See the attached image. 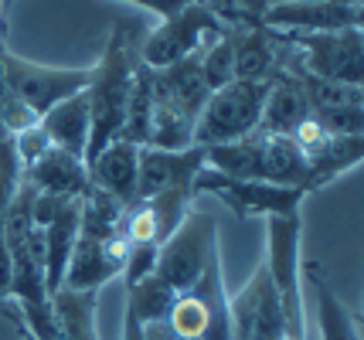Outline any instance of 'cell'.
I'll return each instance as SVG.
<instances>
[{
  "instance_id": "1",
  "label": "cell",
  "mask_w": 364,
  "mask_h": 340,
  "mask_svg": "<svg viewBox=\"0 0 364 340\" xmlns=\"http://www.w3.org/2000/svg\"><path fill=\"white\" fill-rule=\"evenodd\" d=\"M140 21H116L102 58L92 65V79L85 85L89 99V143H85V167L123 133L127 102L133 89V75L140 68Z\"/></svg>"
},
{
  "instance_id": "2",
  "label": "cell",
  "mask_w": 364,
  "mask_h": 340,
  "mask_svg": "<svg viewBox=\"0 0 364 340\" xmlns=\"http://www.w3.org/2000/svg\"><path fill=\"white\" fill-rule=\"evenodd\" d=\"M123 208L112 197L99 194L89 187L82 197V218H79V238L72 248V259L65 269L62 290L68 292H99L116 275H123L127 262V238H123Z\"/></svg>"
},
{
  "instance_id": "3",
  "label": "cell",
  "mask_w": 364,
  "mask_h": 340,
  "mask_svg": "<svg viewBox=\"0 0 364 340\" xmlns=\"http://www.w3.org/2000/svg\"><path fill=\"white\" fill-rule=\"evenodd\" d=\"M266 235H269V248H266V273L276 290L279 309H283V324L289 340H306V320H303V214L289 211V214H272L266 218Z\"/></svg>"
},
{
  "instance_id": "4",
  "label": "cell",
  "mask_w": 364,
  "mask_h": 340,
  "mask_svg": "<svg viewBox=\"0 0 364 340\" xmlns=\"http://www.w3.org/2000/svg\"><path fill=\"white\" fill-rule=\"evenodd\" d=\"M218 252V225L215 214L201 208H191L184 221L157 245V262H154V275L167 286L171 292H188L201 273L208 269L211 256Z\"/></svg>"
},
{
  "instance_id": "5",
  "label": "cell",
  "mask_w": 364,
  "mask_h": 340,
  "mask_svg": "<svg viewBox=\"0 0 364 340\" xmlns=\"http://www.w3.org/2000/svg\"><path fill=\"white\" fill-rule=\"evenodd\" d=\"M228 296L222 275V256L215 252L201 279L181 292L164 324L177 340H232V320H228Z\"/></svg>"
},
{
  "instance_id": "6",
  "label": "cell",
  "mask_w": 364,
  "mask_h": 340,
  "mask_svg": "<svg viewBox=\"0 0 364 340\" xmlns=\"http://www.w3.org/2000/svg\"><path fill=\"white\" fill-rule=\"evenodd\" d=\"M269 82H242L232 79L228 85L215 89L208 96L205 109L194 123V146H215V143H232L242 136H252L259 130V116H262V102L269 92Z\"/></svg>"
},
{
  "instance_id": "7",
  "label": "cell",
  "mask_w": 364,
  "mask_h": 340,
  "mask_svg": "<svg viewBox=\"0 0 364 340\" xmlns=\"http://www.w3.org/2000/svg\"><path fill=\"white\" fill-rule=\"evenodd\" d=\"M228 31L218 17L208 11L205 4H188L184 11L164 17L154 31L143 34L140 41V62L146 68H167L188 58L194 51L208 48L215 38H222Z\"/></svg>"
},
{
  "instance_id": "8",
  "label": "cell",
  "mask_w": 364,
  "mask_h": 340,
  "mask_svg": "<svg viewBox=\"0 0 364 340\" xmlns=\"http://www.w3.org/2000/svg\"><path fill=\"white\" fill-rule=\"evenodd\" d=\"M92 79V65L89 68H55V65H38L28 62L14 51L4 55V85L7 96H14L17 102H24L38 119L58 106L65 99H72L75 92H85V85Z\"/></svg>"
},
{
  "instance_id": "9",
  "label": "cell",
  "mask_w": 364,
  "mask_h": 340,
  "mask_svg": "<svg viewBox=\"0 0 364 340\" xmlns=\"http://www.w3.org/2000/svg\"><path fill=\"white\" fill-rule=\"evenodd\" d=\"M191 194L218 197L222 204H228L235 211L238 221H245L252 214H262V218L289 214V211H300L303 201H306V194L296 191V187H279V184H266V180H235L218 174V170H211V167L198 170Z\"/></svg>"
},
{
  "instance_id": "10",
  "label": "cell",
  "mask_w": 364,
  "mask_h": 340,
  "mask_svg": "<svg viewBox=\"0 0 364 340\" xmlns=\"http://www.w3.org/2000/svg\"><path fill=\"white\" fill-rule=\"evenodd\" d=\"M286 41L296 48V58L310 75L323 82H341V85L364 82V28L286 34Z\"/></svg>"
},
{
  "instance_id": "11",
  "label": "cell",
  "mask_w": 364,
  "mask_h": 340,
  "mask_svg": "<svg viewBox=\"0 0 364 340\" xmlns=\"http://www.w3.org/2000/svg\"><path fill=\"white\" fill-rule=\"evenodd\" d=\"M228 320H232V340H283L289 337L283 324V309L276 300L266 265H255L249 283L228 296Z\"/></svg>"
},
{
  "instance_id": "12",
  "label": "cell",
  "mask_w": 364,
  "mask_h": 340,
  "mask_svg": "<svg viewBox=\"0 0 364 340\" xmlns=\"http://www.w3.org/2000/svg\"><path fill=\"white\" fill-rule=\"evenodd\" d=\"M364 4H333V0H276L262 14V28L283 34H317L361 28Z\"/></svg>"
},
{
  "instance_id": "13",
  "label": "cell",
  "mask_w": 364,
  "mask_h": 340,
  "mask_svg": "<svg viewBox=\"0 0 364 340\" xmlns=\"http://www.w3.org/2000/svg\"><path fill=\"white\" fill-rule=\"evenodd\" d=\"M201 55H205V48L167 68H154V106L188 119L191 126L198 123V116L211 96L205 75H201Z\"/></svg>"
},
{
  "instance_id": "14",
  "label": "cell",
  "mask_w": 364,
  "mask_h": 340,
  "mask_svg": "<svg viewBox=\"0 0 364 340\" xmlns=\"http://www.w3.org/2000/svg\"><path fill=\"white\" fill-rule=\"evenodd\" d=\"M201 167H205V146H188V150L140 146L136 197H154L164 191H191Z\"/></svg>"
},
{
  "instance_id": "15",
  "label": "cell",
  "mask_w": 364,
  "mask_h": 340,
  "mask_svg": "<svg viewBox=\"0 0 364 340\" xmlns=\"http://www.w3.org/2000/svg\"><path fill=\"white\" fill-rule=\"evenodd\" d=\"M136 167H140V146L112 140L89 163V184L99 194L112 197L116 204H133L136 201Z\"/></svg>"
},
{
  "instance_id": "16",
  "label": "cell",
  "mask_w": 364,
  "mask_h": 340,
  "mask_svg": "<svg viewBox=\"0 0 364 340\" xmlns=\"http://www.w3.org/2000/svg\"><path fill=\"white\" fill-rule=\"evenodd\" d=\"M286 58V38L272 28H238L235 41V79L242 82H262L283 72Z\"/></svg>"
},
{
  "instance_id": "17",
  "label": "cell",
  "mask_w": 364,
  "mask_h": 340,
  "mask_svg": "<svg viewBox=\"0 0 364 340\" xmlns=\"http://www.w3.org/2000/svg\"><path fill=\"white\" fill-rule=\"evenodd\" d=\"M306 119H310V99L303 92L300 79L289 75V72L272 75L255 133H262V136H289Z\"/></svg>"
},
{
  "instance_id": "18",
  "label": "cell",
  "mask_w": 364,
  "mask_h": 340,
  "mask_svg": "<svg viewBox=\"0 0 364 340\" xmlns=\"http://www.w3.org/2000/svg\"><path fill=\"white\" fill-rule=\"evenodd\" d=\"M21 177L31 184L38 194H51V197H85L89 194V167L82 157H72L58 146H51L41 160L28 167Z\"/></svg>"
},
{
  "instance_id": "19",
  "label": "cell",
  "mask_w": 364,
  "mask_h": 340,
  "mask_svg": "<svg viewBox=\"0 0 364 340\" xmlns=\"http://www.w3.org/2000/svg\"><path fill=\"white\" fill-rule=\"evenodd\" d=\"M79 218H82V197H72L45 228H41V242H45V286L48 292H58L65 283V269L72 259V248L79 238Z\"/></svg>"
},
{
  "instance_id": "20",
  "label": "cell",
  "mask_w": 364,
  "mask_h": 340,
  "mask_svg": "<svg viewBox=\"0 0 364 340\" xmlns=\"http://www.w3.org/2000/svg\"><path fill=\"white\" fill-rule=\"evenodd\" d=\"M303 279L310 283L314 300H317V324H320V337L323 340H361V324L358 317L344 307L341 292H333L331 279L323 275L317 262H306L303 265Z\"/></svg>"
},
{
  "instance_id": "21",
  "label": "cell",
  "mask_w": 364,
  "mask_h": 340,
  "mask_svg": "<svg viewBox=\"0 0 364 340\" xmlns=\"http://www.w3.org/2000/svg\"><path fill=\"white\" fill-rule=\"evenodd\" d=\"M364 157V133H348V136H327V143L314 150L306 163H310V174H306V194H314L320 187L333 184L337 177H344L348 170H354Z\"/></svg>"
},
{
  "instance_id": "22",
  "label": "cell",
  "mask_w": 364,
  "mask_h": 340,
  "mask_svg": "<svg viewBox=\"0 0 364 340\" xmlns=\"http://www.w3.org/2000/svg\"><path fill=\"white\" fill-rule=\"evenodd\" d=\"M41 130L48 133L51 146L85 160V143H89V99H85V92H75L72 99L51 106L41 116Z\"/></svg>"
},
{
  "instance_id": "23",
  "label": "cell",
  "mask_w": 364,
  "mask_h": 340,
  "mask_svg": "<svg viewBox=\"0 0 364 340\" xmlns=\"http://www.w3.org/2000/svg\"><path fill=\"white\" fill-rule=\"evenodd\" d=\"M259 143H262V160H259V180L266 184H279V187H296L306 194V174H310V163L293 136H262L259 133Z\"/></svg>"
},
{
  "instance_id": "24",
  "label": "cell",
  "mask_w": 364,
  "mask_h": 340,
  "mask_svg": "<svg viewBox=\"0 0 364 340\" xmlns=\"http://www.w3.org/2000/svg\"><path fill=\"white\" fill-rule=\"evenodd\" d=\"M259 160H262L259 133L232 140V143L205 146V167L218 170L225 177H235V180H259Z\"/></svg>"
},
{
  "instance_id": "25",
  "label": "cell",
  "mask_w": 364,
  "mask_h": 340,
  "mask_svg": "<svg viewBox=\"0 0 364 340\" xmlns=\"http://www.w3.org/2000/svg\"><path fill=\"white\" fill-rule=\"evenodd\" d=\"M174 300H177V292H171L157 275L150 273L143 283H136V286L127 290V313L140 327L154 324V320H164V317H167V309H171Z\"/></svg>"
},
{
  "instance_id": "26",
  "label": "cell",
  "mask_w": 364,
  "mask_h": 340,
  "mask_svg": "<svg viewBox=\"0 0 364 340\" xmlns=\"http://www.w3.org/2000/svg\"><path fill=\"white\" fill-rule=\"evenodd\" d=\"M235 41H238V28H228L201 55V75H205L208 92H215V89H222V85L235 79Z\"/></svg>"
},
{
  "instance_id": "27",
  "label": "cell",
  "mask_w": 364,
  "mask_h": 340,
  "mask_svg": "<svg viewBox=\"0 0 364 340\" xmlns=\"http://www.w3.org/2000/svg\"><path fill=\"white\" fill-rule=\"evenodd\" d=\"M48 150H51V140H48V133L41 130V123L14 133V157H17V163H21V174H24L28 167H34Z\"/></svg>"
},
{
  "instance_id": "28",
  "label": "cell",
  "mask_w": 364,
  "mask_h": 340,
  "mask_svg": "<svg viewBox=\"0 0 364 340\" xmlns=\"http://www.w3.org/2000/svg\"><path fill=\"white\" fill-rule=\"evenodd\" d=\"M154 262H157V245H129L127 248V262H123V283L136 286L146 275L154 273Z\"/></svg>"
},
{
  "instance_id": "29",
  "label": "cell",
  "mask_w": 364,
  "mask_h": 340,
  "mask_svg": "<svg viewBox=\"0 0 364 340\" xmlns=\"http://www.w3.org/2000/svg\"><path fill=\"white\" fill-rule=\"evenodd\" d=\"M17 0H0V17H4V28H7V17H11V11H14Z\"/></svg>"
},
{
  "instance_id": "30",
  "label": "cell",
  "mask_w": 364,
  "mask_h": 340,
  "mask_svg": "<svg viewBox=\"0 0 364 340\" xmlns=\"http://www.w3.org/2000/svg\"><path fill=\"white\" fill-rule=\"evenodd\" d=\"M123 4H133V7H140V11H150V0H123Z\"/></svg>"
},
{
  "instance_id": "31",
  "label": "cell",
  "mask_w": 364,
  "mask_h": 340,
  "mask_svg": "<svg viewBox=\"0 0 364 340\" xmlns=\"http://www.w3.org/2000/svg\"><path fill=\"white\" fill-rule=\"evenodd\" d=\"M333 4H364V0H333Z\"/></svg>"
}]
</instances>
